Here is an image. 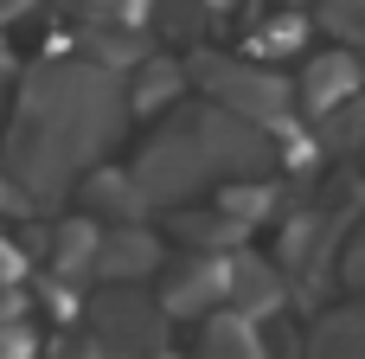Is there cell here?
<instances>
[{
	"label": "cell",
	"mask_w": 365,
	"mask_h": 359,
	"mask_svg": "<svg viewBox=\"0 0 365 359\" xmlns=\"http://www.w3.org/2000/svg\"><path fill=\"white\" fill-rule=\"evenodd\" d=\"M122 71H103L90 64L83 51L77 58H51L26 77L19 103H13V122H6V141H0V167L6 180L32 199H58L122 128L128 116V96H122Z\"/></svg>",
	"instance_id": "6da1fadb"
},
{
	"label": "cell",
	"mask_w": 365,
	"mask_h": 359,
	"mask_svg": "<svg viewBox=\"0 0 365 359\" xmlns=\"http://www.w3.org/2000/svg\"><path fill=\"white\" fill-rule=\"evenodd\" d=\"M269 167V135L231 109H192L180 122H167L128 167V186L148 206H180L192 193H205L212 180H257Z\"/></svg>",
	"instance_id": "7a4b0ae2"
},
{
	"label": "cell",
	"mask_w": 365,
	"mask_h": 359,
	"mask_svg": "<svg viewBox=\"0 0 365 359\" xmlns=\"http://www.w3.org/2000/svg\"><path fill=\"white\" fill-rule=\"evenodd\" d=\"M186 77H199L205 90H212V103L218 109H231V116H244V122H289V109H295V90L276 77V71H263V64H244V58H212V51H199L192 64H186Z\"/></svg>",
	"instance_id": "3957f363"
},
{
	"label": "cell",
	"mask_w": 365,
	"mask_h": 359,
	"mask_svg": "<svg viewBox=\"0 0 365 359\" xmlns=\"http://www.w3.org/2000/svg\"><path fill=\"white\" fill-rule=\"evenodd\" d=\"M90 328H96L90 347L103 359H135V353H154V347H160L167 315H160V302L141 295L135 283H109V289L90 302Z\"/></svg>",
	"instance_id": "277c9868"
},
{
	"label": "cell",
	"mask_w": 365,
	"mask_h": 359,
	"mask_svg": "<svg viewBox=\"0 0 365 359\" xmlns=\"http://www.w3.org/2000/svg\"><path fill=\"white\" fill-rule=\"evenodd\" d=\"M160 302V315H199V308H212V302H225V263L218 257H186L173 276H167V289L154 295Z\"/></svg>",
	"instance_id": "5b68a950"
},
{
	"label": "cell",
	"mask_w": 365,
	"mask_h": 359,
	"mask_svg": "<svg viewBox=\"0 0 365 359\" xmlns=\"http://www.w3.org/2000/svg\"><path fill=\"white\" fill-rule=\"evenodd\" d=\"M154 263H160V244H154L148 231H103V238H96V257H90V270L109 276V283H135V276L154 270Z\"/></svg>",
	"instance_id": "8992f818"
},
{
	"label": "cell",
	"mask_w": 365,
	"mask_h": 359,
	"mask_svg": "<svg viewBox=\"0 0 365 359\" xmlns=\"http://www.w3.org/2000/svg\"><path fill=\"white\" fill-rule=\"evenodd\" d=\"M302 96H308L314 116L334 109V103H346V96H359V64H353V51H321V58L308 64V77H302Z\"/></svg>",
	"instance_id": "52a82bcc"
},
{
	"label": "cell",
	"mask_w": 365,
	"mask_h": 359,
	"mask_svg": "<svg viewBox=\"0 0 365 359\" xmlns=\"http://www.w3.org/2000/svg\"><path fill=\"white\" fill-rule=\"evenodd\" d=\"M199 359H269V347L257 340L250 315H218L199 334Z\"/></svg>",
	"instance_id": "ba28073f"
},
{
	"label": "cell",
	"mask_w": 365,
	"mask_h": 359,
	"mask_svg": "<svg viewBox=\"0 0 365 359\" xmlns=\"http://www.w3.org/2000/svg\"><path fill=\"white\" fill-rule=\"evenodd\" d=\"M180 84H186V64H173V58H141V84L122 90V96H128V109H154V103H173Z\"/></svg>",
	"instance_id": "9c48e42d"
},
{
	"label": "cell",
	"mask_w": 365,
	"mask_h": 359,
	"mask_svg": "<svg viewBox=\"0 0 365 359\" xmlns=\"http://www.w3.org/2000/svg\"><path fill=\"white\" fill-rule=\"evenodd\" d=\"M308 359H359V315H353V308L327 315V321L314 328V347H308Z\"/></svg>",
	"instance_id": "30bf717a"
},
{
	"label": "cell",
	"mask_w": 365,
	"mask_h": 359,
	"mask_svg": "<svg viewBox=\"0 0 365 359\" xmlns=\"http://www.w3.org/2000/svg\"><path fill=\"white\" fill-rule=\"evenodd\" d=\"M51 6L83 19V26H135L148 13V0H51Z\"/></svg>",
	"instance_id": "8fae6325"
},
{
	"label": "cell",
	"mask_w": 365,
	"mask_h": 359,
	"mask_svg": "<svg viewBox=\"0 0 365 359\" xmlns=\"http://www.w3.org/2000/svg\"><path fill=\"white\" fill-rule=\"evenodd\" d=\"M96 238H103V231H96L90 218L64 225V231H58V244H51V263H64V270H83V263L96 257Z\"/></svg>",
	"instance_id": "7c38bea8"
},
{
	"label": "cell",
	"mask_w": 365,
	"mask_h": 359,
	"mask_svg": "<svg viewBox=\"0 0 365 359\" xmlns=\"http://www.w3.org/2000/svg\"><path fill=\"white\" fill-rule=\"evenodd\" d=\"M314 26H327L340 45H353L359 26H365V19H359V0H321V6H314Z\"/></svg>",
	"instance_id": "4fadbf2b"
},
{
	"label": "cell",
	"mask_w": 365,
	"mask_h": 359,
	"mask_svg": "<svg viewBox=\"0 0 365 359\" xmlns=\"http://www.w3.org/2000/svg\"><path fill=\"white\" fill-rule=\"evenodd\" d=\"M19 6H26V0H0V19H13V13H19Z\"/></svg>",
	"instance_id": "5bb4252c"
},
{
	"label": "cell",
	"mask_w": 365,
	"mask_h": 359,
	"mask_svg": "<svg viewBox=\"0 0 365 359\" xmlns=\"http://www.w3.org/2000/svg\"><path fill=\"white\" fill-rule=\"evenodd\" d=\"M295 6H302V0H276V13H295Z\"/></svg>",
	"instance_id": "9a60e30c"
}]
</instances>
